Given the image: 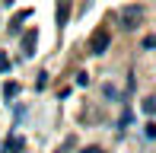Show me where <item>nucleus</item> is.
I'll return each mask as SVG.
<instances>
[{
  "instance_id": "nucleus-10",
  "label": "nucleus",
  "mask_w": 156,
  "mask_h": 153,
  "mask_svg": "<svg viewBox=\"0 0 156 153\" xmlns=\"http://www.w3.org/2000/svg\"><path fill=\"white\" fill-rule=\"evenodd\" d=\"M144 48H147V51H150V48H156V35H147V38H144Z\"/></svg>"
},
{
  "instance_id": "nucleus-11",
  "label": "nucleus",
  "mask_w": 156,
  "mask_h": 153,
  "mask_svg": "<svg viewBox=\"0 0 156 153\" xmlns=\"http://www.w3.org/2000/svg\"><path fill=\"white\" fill-rule=\"evenodd\" d=\"M147 137H156V124H153V121L147 124Z\"/></svg>"
},
{
  "instance_id": "nucleus-3",
  "label": "nucleus",
  "mask_w": 156,
  "mask_h": 153,
  "mask_svg": "<svg viewBox=\"0 0 156 153\" xmlns=\"http://www.w3.org/2000/svg\"><path fill=\"white\" fill-rule=\"evenodd\" d=\"M67 19H70V0H61V6H58V26L61 29L67 26Z\"/></svg>"
},
{
  "instance_id": "nucleus-5",
  "label": "nucleus",
  "mask_w": 156,
  "mask_h": 153,
  "mask_svg": "<svg viewBox=\"0 0 156 153\" xmlns=\"http://www.w3.org/2000/svg\"><path fill=\"white\" fill-rule=\"evenodd\" d=\"M144 115H156V99H144Z\"/></svg>"
},
{
  "instance_id": "nucleus-2",
  "label": "nucleus",
  "mask_w": 156,
  "mask_h": 153,
  "mask_svg": "<svg viewBox=\"0 0 156 153\" xmlns=\"http://www.w3.org/2000/svg\"><path fill=\"white\" fill-rule=\"evenodd\" d=\"M108 45H112V35H108V29H96L93 32V38H89V54H105L108 51Z\"/></svg>"
},
{
  "instance_id": "nucleus-4",
  "label": "nucleus",
  "mask_w": 156,
  "mask_h": 153,
  "mask_svg": "<svg viewBox=\"0 0 156 153\" xmlns=\"http://www.w3.org/2000/svg\"><path fill=\"white\" fill-rule=\"evenodd\" d=\"M35 38H38V35H35V29H32V32H26V35H23V54H26V58H32Z\"/></svg>"
},
{
  "instance_id": "nucleus-6",
  "label": "nucleus",
  "mask_w": 156,
  "mask_h": 153,
  "mask_svg": "<svg viewBox=\"0 0 156 153\" xmlns=\"http://www.w3.org/2000/svg\"><path fill=\"white\" fill-rule=\"evenodd\" d=\"M16 93H19V83H6V86H3V96H6V99H13Z\"/></svg>"
},
{
  "instance_id": "nucleus-9",
  "label": "nucleus",
  "mask_w": 156,
  "mask_h": 153,
  "mask_svg": "<svg viewBox=\"0 0 156 153\" xmlns=\"http://www.w3.org/2000/svg\"><path fill=\"white\" fill-rule=\"evenodd\" d=\"M102 93H105V96H108V99H118V89H115V86H112V83H108V86H105V89H102Z\"/></svg>"
},
{
  "instance_id": "nucleus-8",
  "label": "nucleus",
  "mask_w": 156,
  "mask_h": 153,
  "mask_svg": "<svg viewBox=\"0 0 156 153\" xmlns=\"http://www.w3.org/2000/svg\"><path fill=\"white\" fill-rule=\"evenodd\" d=\"M76 86H89V73H76Z\"/></svg>"
},
{
  "instance_id": "nucleus-12",
  "label": "nucleus",
  "mask_w": 156,
  "mask_h": 153,
  "mask_svg": "<svg viewBox=\"0 0 156 153\" xmlns=\"http://www.w3.org/2000/svg\"><path fill=\"white\" fill-rule=\"evenodd\" d=\"M83 153H102V150H99V147H86V150H83Z\"/></svg>"
},
{
  "instance_id": "nucleus-1",
  "label": "nucleus",
  "mask_w": 156,
  "mask_h": 153,
  "mask_svg": "<svg viewBox=\"0 0 156 153\" xmlns=\"http://www.w3.org/2000/svg\"><path fill=\"white\" fill-rule=\"evenodd\" d=\"M140 19H144V6L140 3H127V6H121V13H118V23H121V29H137L140 26Z\"/></svg>"
},
{
  "instance_id": "nucleus-7",
  "label": "nucleus",
  "mask_w": 156,
  "mask_h": 153,
  "mask_svg": "<svg viewBox=\"0 0 156 153\" xmlns=\"http://www.w3.org/2000/svg\"><path fill=\"white\" fill-rule=\"evenodd\" d=\"M10 150H23V141H19V137H13V141H6V153Z\"/></svg>"
}]
</instances>
